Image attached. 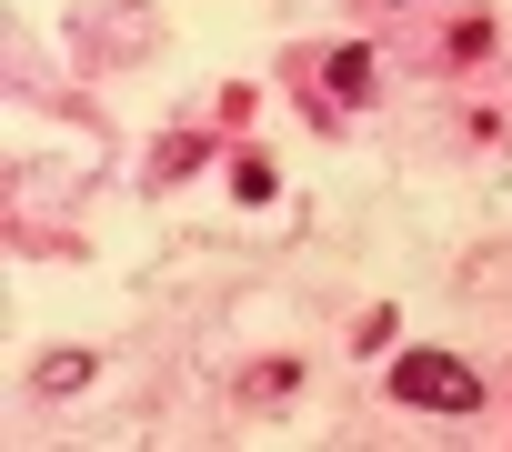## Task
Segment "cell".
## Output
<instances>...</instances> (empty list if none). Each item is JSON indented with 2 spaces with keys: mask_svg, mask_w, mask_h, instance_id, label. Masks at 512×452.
Listing matches in <instances>:
<instances>
[{
  "mask_svg": "<svg viewBox=\"0 0 512 452\" xmlns=\"http://www.w3.org/2000/svg\"><path fill=\"white\" fill-rule=\"evenodd\" d=\"M81 382H91V352H51L41 362V392H81Z\"/></svg>",
  "mask_w": 512,
  "mask_h": 452,
  "instance_id": "cell-3",
  "label": "cell"
},
{
  "mask_svg": "<svg viewBox=\"0 0 512 452\" xmlns=\"http://www.w3.org/2000/svg\"><path fill=\"white\" fill-rule=\"evenodd\" d=\"M392 392L422 402V412H472V402H482V372L452 362V352H402V362H392Z\"/></svg>",
  "mask_w": 512,
  "mask_h": 452,
  "instance_id": "cell-1",
  "label": "cell"
},
{
  "mask_svg": "<svg viewBox=\"0 0 512 452\" xmlns=\"http://www.w3.org/2000/svg\"><path fill=\"white\" fill-rule=\"evenodd\" d=\"M322 81H332V101H372V51L352 41V51H332L322 61Z\"/></svg>",
  "mask_w": 512,
  "mask_h": 452,
  "instance_id": "cell-2",
  "label": "cell"
}]
</instances>
